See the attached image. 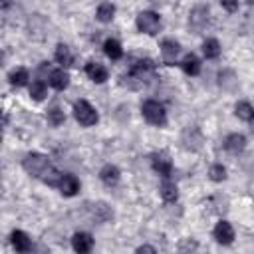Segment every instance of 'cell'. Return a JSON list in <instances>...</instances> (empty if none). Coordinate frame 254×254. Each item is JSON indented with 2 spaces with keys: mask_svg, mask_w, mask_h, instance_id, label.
I'll return each mask as SVG.
<instances>
[{
  "mask_svg": "<svg viewBox=\"0 0 254 254\" xmlns=\"http://www.w3.org/2000/svg\"><path fill=\"white\" fill-rule=\"evenodd\" d=\"M222 8H226V10H236V8H238V2H222Z\"/></svg>",
  "mask_w": 254,
  "mask_h": 254,
  "instance_id": "28",
  "label": "cell"
},
{
  "mask_svg": "<svg viewBox=\"0 0 254 254\" xmlns=\"http://www.w3.org/2000/svg\"><path fill=\"white\" fill-rule=\"evenodd\" d=\"M48 121H50L54 127H60V125L65 121V115H64V111H62L60 107H52V109L48 111Z\"/></svg>",
  "mask_w": 254,
  "mask_h": 254,
  "instance_id": "25",
  "label": "cell"
},
{
  "mask_svg": "<svg viewBox=\"0 0 254 254\" xmlns=\"http://www.w3.org/2000/svg\"><path fill=\"white\" fill-rule=\"evenodd\" d=\"M181 67H183V71H185L187 75H198V73H200V62H198V58L192 56V54H187V56L183 58Z\"/></svg>",
  "mask_w": 254,
  "mask_h": 254,
  "instance_id": "15",
  "label": "cell"
},
{
  "mask_svg": "<svg viewBox=\"0 0 254 254\" xmlns=\"http://www.w3.org/2000/svg\"><path fill=\"white\" fill-rule=\"evenodd\" d=\"M141 113L143 117L151 123V125H157V127H165L167 125V111L165 107L155 101V99H147L143 105H141Z\"/></svg>",
  "mask_w": 254,
  "mask_h": 254,
  "instance_id": "2",
  "label": "cell"
},
{
  "mask_svg": "<svg viewBox=\"0 0 254 254\" xmlns=\"http://www.w3.org/2000/svg\"><path fill=\"white\" fill-rule=\"evenodd\" d=\"M113 14H115V6L111 2H103L97 6V20L99 22H111L113 20Z\"/></svg>",
  "mask_w": 254,
  "mask_h": 254,
  "instance_id": "22",
  "label": "cell"
},
{
  "mask_svg": "<svg viewBox=\"0 0 254 254\" xmlns=\"http://www.w3.org/2000/svg\"><path fill=\"white\" fill-rule=\"evenodd\" d=\"M224 147H226V151H230V153H240V151H244V147H246V137L240 135V133H230V135L226 137V141H224Z\"/></svg>",
  "mask_w": 254,
  "mask_h": 254,
  "instance_id": "14",
  "label": "cell"
},
{
  "mask_svg": "<svg viewBox=\"0 0 254 254\" xmlns=\"http://www.w3.org/2000/svg\"><path fill=\"white\" fill-rule=\"evenodd\" d=\"M85 73H87V77H89L91 81H95V83H103V81L109 77L107 69H105L101 64H97V62H87V64H85Z\"/></svg>",
  "mask_w": 254,
  "mask_h": 254,
  "instance_id": "12",
  "label": "cell"
},
{
  "mask_svg": "<svg viewBox=\"0 0 254 254\" xmlns=\"http://www.w3.org/2000/svg\"><path fill=\"white\" fill-rule=\"evenodd\" d=\"M179 52H181V46H179V42H175V40H171V38L163 40V44H161V54H163V60H165V64L173 65V64H175V58L179 56Z\"/></svg>",
  "mask_w": 254,
  "mask_h": 254,
  "instance_id": "11",
  "label": "cell"
},
{
  "mask_svg": "<svg viewBox=\"0 0 254 254\" xmlns=\"http://www.w3.org/2000/svg\"><path fill=\"white\" fill-rule=\"evenodd\" d=\"M234 113H236V117L242 119V121H252V119H254V107H252L248 101H238V103L234 105Z\"/></svg>",
  "mask_w": 254,
  "mask_h": 254,
  "instance_id": "19",
  "label": "cell"
},
{
  "mask_svg": "<svg viewBox=\"0 0 254 254\" xmlns=\"http://www.w3.org/2000/svg\"><path fill=\"white\" fill-rule=\"evenodd\" d=\"M73 115L79 121V125H83V127H91L99 119L95 107H91V103H87L85 99H79V101L73 103Z\"/></svg>",
  "mask_w": 254,
  "mask_h": 254,
  "instance_id": "3",
  "label": "cell"
},
{
  "mask_svg": "<svg viewBox=\"0 0 254 254\" xmlns=\"http://www.w3.org/2000/svg\"><path fill=\"white\" fill-rule=\"evenodd\" d=\"M161 196H163V200H165V202H175V200H177V196H179L177 185H175V183H171V181H165V183L161 185Z\"/></svg>",
  "mask_w": 254,
  "mask_h": 254,
  "instance_id": "21",
  "label": "cell"
},
{
  "mask_svg": "<svg viewBox=\"0 0 254 254\" xmlns=\"http://www.w3.org/2000/svg\"><path fill=\"white\" fill-rule=\"evenodd\" d=\"M250 123H252V131H254V119H252V121H250Z\"/></svg>",
  "mask_w": 254,
  "mask_h": 254,
  "instance_id": "29",
  "label": "cell"
},
{
  "mask_svg": "<svg viewBox=\"0 0 254 254\" xmlns=\"http://www.w3.org/2000/svg\"><path fill=\"white\" fill-rule=\"evenodd\" d=\"M151 165L161 177H171V173H173V163L165 153H155L151 157Z\"/></svg>",
  "mask_w": 254,
  "mask_h": 254,
  "instance_id": "8",
  "label": "cell"
},
{
  "mask_svg": "<svg viewBox=\"0 0 254 254\" xmlns=\"http://www.w3.org/2000/svg\"><path fill=\"white\" fill-rule=\"evenodd\" d=\"M48 81H50V85H52L54 89L62 91V89H65V87L69 85V75H67V71H64V69H52Z\"/></svg>",
  "mask_w": 254,
  "mask_h": 254,
  "instance_id": "13",
  "label": "cell"
},
{
  "mask_svg": "<svg viewBox=\"0 0 254 254\" xmlns=\"http://www.w3.org/2000/svg\"><path fill=\"white\" fill-rule=\"evenodd\" d=\"M71 248L75 250V254H89L93 248V238L87 232H75L71 238Z\"/></svg>",
  "mask_w": 254,
  "mask_h": 254,
  "instance_id": "6",
  "label": "cell"
},
{
  "mask_svg": "<svg viewBox=\"0 0 254 254\" xmlns=\"http://www.w3.org/2000/svg\"><path fill=\"white\" fill-rule=\"evenodd\" d=\"M58 189L62 190L64 196H73V194H77V190H79V181H77L75 175L62 173L60 183H58Z\"/></svg>",
  "mask_w": 254,
  "mask_h": 254,
  "instance_id": "5",
  "label": "cell"
},
{
  "mask_svg": "<svg viewBox=\"0 0 254 254\" xmlns=\"http://www.w3.org/2000/svg\"><path fill=\"white\" fill-rule=\"evenodd\" d=\"M22 167H24V171L28 175H32V177H36V179H40V181H44V183H48L52 187H58V183H60L62 173H58L52 167V163H50V159L46 155L28 153L24 157V161H22Z\"/></svg>",
  "mask_w": 254,
  "mask_h": 254,
  "instance_id": "1",
  "label": "cell"
},
{
  "mask_svg": "<svg viewBox=\"0 0 254 254\" xmlns=\"http://www.w3.org/2000/svg\"><path fill=\"white\" fill-rule=\"evenodd\" d=\"M103 52H105V56L111 58V60H119V58L123 56V48H121V44H119L117 40H113V38L105 40V44H103Z\"/></svg>",
  "mask_w": 254,
  "mask_h": 254,
  "instance_id": "18",
  "label": "cell"
},
{
  "mask_svg": "<svg viewBox=\"0 0 254 254\" xmlns=\"http://www.w3.org/2000/svg\"><path fill=\"white\" fill-rule=\"evenodd\" d=\"M137 28H139V32H143V34L155 36V34L159 32V28H161V18H159V14H155V12H151V10L141 12V14L137 16Z\"/></svg>",
  "mask_w": 254,
  "mask_h": 254,
  "instance_id": "4",
  "label": "cell"
},
{
  "mask_svg": "<svg viewBox=\"0 0 254 254\" xmlns=\"http://www.w3.org/2000/svg\"><path fill=\"white\" fill-rule=\"evenodd\" d=\"M8 79H10V83H12L14 87H22V85L28 83L30 75H28V71H26L24 67H18V69H14V71L8 75Z\"/></svg>",
  "mask_w": 254,
  "mask_h": 254,
  "instance_id": "23",
  "label": "cell"
},
{
  "mask_svg": "<svg viewBox=\"0 0 254 254\" xmlns=\"http://www.w3.org/2000/svg\"><path fill=\"white\" fill-rule=\"evenodd\" d=\"M56 62L62 67H69L73 64V56H71V52H69V48L65 44H58V48H56Z\"/></svg>",
  "mask_w": 254,
  "mask_h": 254,
  "instance_id": "17",
  "label": "cell"
},
{
  "mask_svg": "<svg viewBox=\"0 0 254 254\" xmlns=\"http://www.w3.org/2000/svg\"><path fill=\"white\" fill-rule=\"evenodd\" d=\"M202 54H204L206 60L218 58V56H220V44H218V40H214V38L204 40V44H202Z\"/></svg>",
  "mask_w": 254,
  "mask_h": 254,
  "instance_id": "20",
  "label": "cell"
},
{
  "mask_svg": "<svg viewBox=\"0 0 254 254\" xmlns=\"http://www.w3.org/2000/svg\"><path fill=\"white\" fill-rule=\"evenodd\" d=\"M214 238H216V242H220V244H232V240H234V228L230 226V222L220 220V222L214 226Z\"/></svg>",
  "mask_w": 254,
  "mask_h": 254,
  "instance_id": "10",
  "label": "cell"
},
{
  "mask_svg": "<svg viewBox=\"0 0 254 254\" xmlns=\"http://www.w3.org/2000/svg\"><path fill=\"white\" fill-rule=\"evenodd\" d=\"M208 177H210V181L220 183V181H224V179H226V169H224L222 165H212V167H210V171H208Z\"/></svg>",
  "mask_w": 254,
  "mask_h": 254,
  "instance_id": "26",
  "label": "cell"
},
{
  "mask_svg": "<svg viewBox=\"0 0 254 254\" xmlns=\"http://www.w3.org/2000/svg\"><path fill=\"white\" fill-rule=\"evenodd\" d=\"M99 179H101L107 187H113V185H117V181H119V169H117L115 165H105V167H101V171H99Z\"/></svg>",
  "mask_w": 254,
  "mask_h": 254,
  "instance_id": "16",
  "label": "cell"
},
{
  "mask_svg": "<svg viewBox=\"0 0 254 254\" xmlns=\"http://www.w3.org/2000/svg\"><path fill=\"white\" fill-rule=\"evenodd\" d=\"M10 242H12V246H14V250H16L18 254H26V252H30V248H32V238H30L24 230H14V232L10 234Z\"/></svg>",
  "mask_w": 254,
  "mask_h": 254,
  "instance_id": "7",
  "label": "cell"
},
{
  "mask_svg": "<svg viewBox=\"0 0 254 254\" xmlns=\"http://www.w3.org/2000/svg\"><path fill=\"white\" fill-rule=\"evenodd\" d=\"M46 93H48V87H46V83L42 79L32 81V85H30V97L34 101H42L46 97Z\"/></svg>",
  "mask_w": 254,
  "mask_h": 254,
  "instance_id": "24",
  "label": "cell"
},
{
  "mask_svg": "<svg viewBox=\"0 0 254 254\" xmlns=\"http://www.w3.org/2000/svg\"><path fill=\"white\" fill-rule=\"evenodd\" d=\"M135 254H157V250L153 248V246H149V244H143V246H139L137 248V252Z\"/></svg>",
  "mask_w": 254,
  "mask_h": 254,
  "instance_id": "27",
  "label": "cell"
},
{
  "mask_svg": "<svg viewBox=\"0 0 254 254\" xmlns=\"http://www.w3.org/2000/svg\"><path fill=\"white\" fill-rule=\"evenodd\" d=\"M189 16H190V18H189L190 26H192L194 30H200V28L206 24V20H208V6H204V4H196V6L190 10Z\"/></svg>",
  "mask_w": 254,
  "mask_h": 254,
  "instance_id": "9",
  "label": "cell"
}]
</instances>
